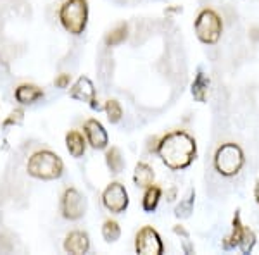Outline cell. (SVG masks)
Instances as JSON below:
<instances>
[{
	"instance_id": "cell-1",
	"label": "cell",
	"mask_w": 259,
	"mask_h": 255,
	"mask_svg": "<svg viewBox=\"0 0 259 255\" xmlns=\"http://www.w3.org/2000/svg\"><path fill=\"white\" fill-rule=\"evenodd\" d=\"M156 150L166 167L173 171H182L189 167L197 156V145H195L194 136L185 131H173L162 136Z\"/></svg>"
},
{
	"instance_id": "cell-2",
	"label": "cell",
	"mask_w": 259,
	"mask_h": 255,
	"mask_svg": "<svg viewBox=\"0 0 259 255\" xmlns=\"http://www.w3.org/2000/svg\"><path fill=\"white\" fill-rule=\"evenodd\" d=\"M26 171L33 178L50 181V179L61 178L62 171H64V164H62L61 157L57 154L50 152V150H40V152H35L30 157Z\"/></svg>"
},
{
	"instance_id": "cell-3",
	"label": "cell",
	"mask_w": 259,
	"mask_h": 255,
	"mask_svg": "<svg viewBox=\"0 0 259 255\" xmlns=\"http://www.w3.org/2000/svg\"><path fill=\"white\" fill-rule=\"evenodd\" d=\"M59 19L66 31H69L71 35H81L89 21L87 0H66L59 9Z\"/></svg>"
},
{
	"instance_id": "cell-4",
	"label": "cell",
	"mask_w": 259,
	"mask_h": 255,
	"mask_svg": "<svg viewBox=\"0 0 259 255\" xmlns=\"http://www.w3.org/2000/svg\"><path fill=\"white\" fill-rule=\"evenodd\" d=\"M245 157L242 148L237 143H223L221 147H218L214 154V167L221 176L232 178L235 174L240 173V169L244 167Z\"/></svg>"
},
{
	"instance_id": "cell-5",
	"label": "cell",
	"mask_w": 259,
	"mask_h": 255,
	"mask_svg": "<svg viewBox=\"0 0 259 255\" xmlns=\"http://www.w3.org/2000/svg\"><path fill=\"white\" fill-rule=\"evenodd\" d=\"M194 30L197 38L206 45L218 43L223 33V21L218 16V12L212 9H202L199 12L197 19H195Z\"/></svg>"
},
{
	"instance_id": "cell-6",
	"label": "cell",
	"mask_w": 259,
	"mask_h": 255,
	"mask_svg": "<svg viewBox=\"0 0 259 255\" xmlns=\"http://www.w3.org/2000/svg\"><path fill=\"white\" fill-rule=\"evenodd\" d=\"M135 250L140 255H161L164 252V245L161 236L152 226H144L135 238Z\"/></svg>"
},
{
	"instance_id": "cell-7",
	"label": "cell",
	"mask_w": 259,
	"mask_h": 255,
	"mask_svg": "<svg viewBox=\"0 0 259 255\" xmlns=\"http://www.w3.org/2000/svg\"><path fill=\"white\" fill-rule=\"evenodd\" d=\"M102 203L112 214H121L128 209L130 198H128V191L121 183L114 181L104 190L102 193Z\"/></svg>"
},
{
	"instance_id": "cell-8",
	"label": "cell",
	"mask_w": 259,
	"mask_h": 255,
	"mask_svg": "<svg viewBox=\"0 0 259 255\" xmlns=\"http://www.w3.org/2000/svg\"><path fill=\"white\" fill-rule=\"evenodd\" d=\"M61 211H62V216L69 221H76L83 217L87 211V202L83 198V195L76 188H68L62 195V200H61Z\"/></svg>"
},
{
	"instance_id": "cell-9",
	"label": "cell",
	"mask_w": 259,
	"mask_h": 255,
	"mask_svg": "<svg viewBox=\"0 0 259 255\" xmlns=\"http://www.w3.org/2000/svg\"><path fill=\"white\" fill-rule=\"evenodd\" d=\"M69 97L80 100V102L90 104L92 109H99V104H95V86L92 83V79L87 76H80L74 81V85L71 86Z\"/></svg>"
},
{
	"instance_id": "cell-10",
	"label": "cell",
	"mask_w": 259,
	"mask_h": 255,
	"mask_svg": "<svg viewBox=\"0 0 259 255\" xmlns=\"http://www.w3.org/2000/svg\"><path fill=\"white\" fill-rule=\"evenodd\" d=\"M83 131L87 135V140H89L90 147L95 150H104L109 145V135L104 129L102 124L99 123L97 119H89L83 126Z\"/></svg>"
},
{
	"instance_id": "cell-11",
	"label": "cell",
	"mask_w": 259,
	"mask_h": 255,
	"mask_svg": "<svg viewBox=\"0 0 259 255\" xmlns=\"http://www.w3.org/2000/svg\"><path fill=\"white\" fill-rule=\"evenodd\" d=\"M90 248V238L85 231H73L66 236L64 240V250L68 253H87Z\"/></svg>"
},
{
	"instance_id": "cell-12",
	"label": "cell",
	"mask_w": 259,
	"mask_h": 255,
	"mask_svg": "<svg viewBox=\"0 0 259 255\" xmlns=\"http://www.w3.org/2000/svg\"><path fill=\"white\" fill-rule=\"evenodd\" d=\"M14 97L21 106H31L38 98L44 97V91L35 85H19L14 91Z\"/></svg>"
},
{
	"instance_id": "cell-13",
	"label": "cell",
	"mask_w": 259,
	"mask_h": 255,
	"mask_svg": "<svg viewBox=\"0 0 259 255\" xmlns=\"http://www.w3.org/2000/svg\"><path fill=\"white\" fill-rule=\"evenodd\" d=\"M242 231H244V224H242V219H240V211H235V216H233V221H232V233L223 240V248L225 250L239 248Z\"/></svg>"
},
{
	"instance_id": "cell-14",
	"label": "cell",
	"mask_w": 259,
	"mask_h": 255,
	"mask_svg": "<svg viewBox=\"0 0 259 255\" xmlns=\"http://www.w3.org/2000/svg\"><path fill=\"white\" fill-rule=\"evenodd\" d=\"M133 181L139 188H149L154 185V171L152 167L145 162H139L135 166V173H133Z\"/></svg>"
},
{
	"instance_id": "cell-15",
	"label": "cell",
	"mask_w": 259,
	"mask_h": 255,
	"mask_svg": "<svg viewBox=\"0 0 259 255\" xmlns=\"http://www.w3.org/2000/svg\"><path fill=\"white\" fill-rule=\"evenodd\" d=\"M209 76L204 74L202 71H199L195 76L194 83H192V95L197 102H206L207 100V91H209Z\"/></svg>"
},
{
	"instance_id": "cell-16",
	"label": "cell",
	"mask_w": 259,
	"mask_h": 255,
	"mask_svg": "<svg viewBox=\"0 0 259 255\" xmlns=\"http://www.w3.org/2000/svg\"><path fill=\"white\" fill-rule=\"evenodd\" d=\"M66 147H68L69 154L73 157H81L87 150V141L80 131H69L66 135Z\"/></svg>"
},
{
	"instance_id": "cell-17",
	"label": "cell",
	"mask_w": 259,
	"mask_h": 255,
	"mask_svg": "<svg viewBox=\"0 0 259 255\" xmlns=\"http://www.w3.org/2000/svg\"><path fill=\"white\" fill-rule=\"evenodd\" d=\"M162 190L159 186H154L150 185L149 188H145V193L144 198H142V207H144L145 212H154L157 209V203L161 200Z\"/></svg>"
},
{
	"instance_id": "cell-18",
	"label": "cell",
	"mask_w": 259,
	"mask_h": 255,
	"mask_svg": "<svg viewBox=\"0 0 259 255\" xmlns=\"http://www.w3.org/2000/svg\"><path fill=\"white\" fill-rule=\"evenodd\" d=\"M106 162H107V167H109V169L114 174H118V173H121V171H123L124 161H123V156H121V152H119L118 147H111L109 150H107Z\"/></svg>"
},
{
	"instance_id": "cell-19",
	"label": "cell",
	"mask_w": 259,
	"mask_h": 255,
	"mask_svg": "<svg viewBox=\"0 0 259 255\" xmlns=\"http://www.w3.org/2000/svg\"><path fill=\"white\" fill-rule=\"evenodd\" d=\"M126 38H128V26L123 23V24H119V26H116L112 31L107 33L106 43L109 45V47H116V45L123 43Z\"/></svg>"
},
{
	"instance_id": "cell-20",
	"label": "cell",
	"mask_w": 259,
	"mask_h": 255,
	"mask_svg": "<svg viewBox=\"0 0 259 255\" xmlns=\"http://www.w3.org/2000/svg\"><path fill=\"white\" fill-rule=\"evenodd\" d=\"M194 202H195V191L190 190L189 195L178 203L177 209H175V216L177 217H189L194 211Z\"/></svg>"
},
{
	"instance_id": "cell-21",
	"label": "cell",
	"mask_w": 259,
	"mask_h": 255,
	"mask_svg": "<svg viewBox=\"0 0 259 255\" xmlns=\"http://www.w3.org/2000/svg\"><path fill=\"white\" fill-rule=\"evenodd\" d=\"M102 236H104V240L109 241V243H112V241H116V240H119V236H121L119 224L116 223V221L107 219L106 223H104V226H102Z\"/></svg>"
},
{
	"instance_id": "cell-22",
	"label": "cell",
	"mask_w": 259,
	"mask_h": 255,
	"mask_svg": "<svg viewBox=\"0 0 259 255\" xmlns=\"http://www.w3.org/2000/svg\"><path fill=\"white\" fill-rule=\"evenodd\" d=\"M256 245V235L254 231L247 226H244V231H242V238H240V243H239V248L242 253H250Z\"/></svg>"
},
{
	"instance_id": "cell-23",
	"label": "cell",
	"mask_w": 259,
	"mask_h": 255,
	"mask_svg": "<svg viewBox=\"0 0 259 255\" xmlns=\"http://www.w3.org/2000/svg\"><path fill=\"white\" fill-rule=\"evenodd\" d=\"M106 114H107L109 123H112V124L119 123L121 118H123V109H121L118 100H114V98L107 100L106 102Z\"/></svg>"
},
{
	"instance_id": "cell-24",
	"label": "cell",
	"mask_w": 259,
	"mask_h": 255,
	"mask_svg": "<svg viewBox=\"0 0 259 255\" xmlns=\"http://www.w3.org/2000/svg\"><path fill=\"white\" fill-rule=\"evenodd\" d=\"M23 114L24 112L21 111V109H18V111H14L11 114V118L6 121V123H4V126H9L11 123H21V121H23Z\"/></svg>"
},
{
	"instance_id": "cell-25",
	"label": "cell",
	"mask_w": 259,
	"mask_h": 255,
	"mask_svg": "<svg viewBox=\"0 0 259 255\" xmlns=\"http://www.w3.org/2000/svg\"><path fill=\"white\" fill-rule=\"evenodd\" d=\"M69 74H61L59 78H56V85L59 86V88H66V86L69 85Z\"/></svg>"
},
{
	"instance_id": "cell-26",
	"label": "cell",
	"mask_w": 259,
	"mask_h": 255,
	"mask_svg": "<svg viewBox=\"0 0 259 255\" xmlns=\"http://www.w3.org/2000/svg\"><path fill=\"white\" fill-rule=\"evenodd\" d=\"M254 198H256V202L259 203V178L256 181V186H254Z\"/></svg>"
}]
</instances>
